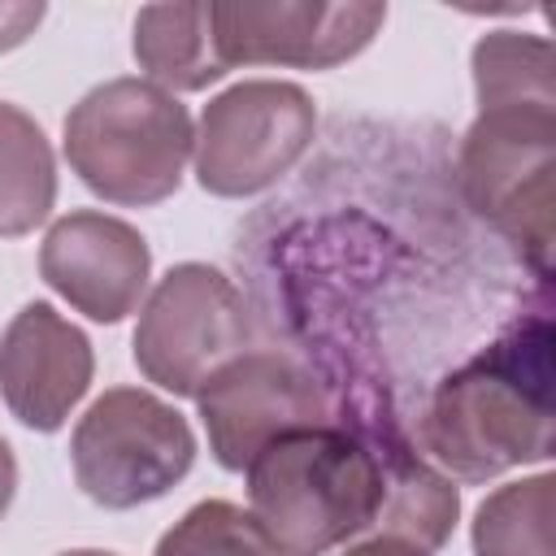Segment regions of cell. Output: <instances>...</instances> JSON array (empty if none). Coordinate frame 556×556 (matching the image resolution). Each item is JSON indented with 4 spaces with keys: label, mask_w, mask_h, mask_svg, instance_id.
Segmentation results:
<instances>
[{
    "label": "cell",
    "mask_w": 556,
    "mask_h": 556,
    "mask_svg": "<svg viewBox=\"0 0 556 556\" xmlns=\"http://www.w3.org/2000/svg\"><path fill=\"white\" fill-rule=\"evenodd\" d=\"M195 404L208 452L230 473H243L278 434L330 421V404L313 374L278 352H239L195 391Z\"/></svg>",
    "instance_id": "9c48e42d"
},
{
    "label": "cell",
    "mask_w": 556,
    "mask_h": 556,
    "mask_svg": "<svg viewBox=\"0 0 556 556\" xmlns=\"http://www.w3.org/2000/svg\"><path fill=\"white\" fill-rule=\"evenodd\" d=\"M13 495H17V456H13V447H9V439L0 434V517L9 513V504H13Z\"/></svg>",
    "instance_id": "d6986e66"
},
{
    "label": "cell",
    "mask_w": 556,
    "mask_h": 556,
    "mask_svg": "<svg viewBox=\"0 0 556 556\" xmlns=\"http://www.w3.org/2000/svg\"><path fill=\"white\" fill-rule=\"evenodd\" d=\"M91 374V339L48 300L22 304L0 334V400L26 430H61L87 395Z\"/></svg>",
    "instance_id": "8fae6325"
},
{
    "label": "cell",
    "mask_w": 556,
    "mask_h": 556,
    "mask_svg": "<svg viewBox=\"0 0 556 556\" xmlns=\"http://www.w3.org/2000/svg\"><path fill=\"white\" fill-rule=\"evenodd\" d=\"M226 74L235 65L334 70L361 56L387 22L378 0H208Z\"/></svg>",
    "instance_id": "ba28073f"
},
{
    "label": "cell",
    "mask_w": 556,
    "mask_h": 556,
    "mask_svg": "<svg viewBox=\"0 0 556 556\" xmlns=\"http://www.w3.org/2000/svg\"><path fill=\"white\" fill-rule=\"evenodd\" d=\"M317 135V104L300 83L243 78L200 109L195 182L208 195L243 200L274 187L308 152Z\"/></svg>",
    "instance_id": "8992f818"
},
{
    "label": "cell",
    "mask_w": 556,
    "mask_h": 556,
    "mask_svg": "<svg viewBox=\"0 0 556 556\" xmlns=\"http://www.w3.org/2000/svg\"><path fill=\"white\" fill-rule=\"evenodd\" d=\"M56 556H117V552H104V547H74V552H56Z\"/></svg>",
    "instance_id": "ffe728a7"
},
{
    "label": "cell",
    "mask_w": 556,
    "mask_h": 556,
    "mask_svg": "<svg viewBox=\"0 0 556 556\" xmlns=\"http://www.w3.org/2000/svg\"><path fill=\"white\" fill-rule=\"evenodd\" d=\"M252 334L248 304L239 287L204 265H169L165 278L148 291L130 356L148 382L169 395H195L222 365H230Z\"/></svg>",
    "instance_id": "52a82bcc"
},
{
    "label": "cell",
    "mask_w": 556,
    "mask_h": 556,
    "mask_svg": "<svg viewBox=\"0 0 556 556\" xmlns=\"http://www.w3.org/2000/svg\"><path fill=\"white\" fill-rule=\"evenodd\" d=\"M152 556H282V552L248 508L230 500H200L156 539Z\"/></svg>",
    "instance_id": "2e32d148"
},
{
    "label": "cell",
    "mask_w": 556,
    "mask_h": 556,
    "mask_svg": "<svg viewBox=\"0 0 556 556\" xmlns=\"http://www.w3.org/2000/svg\"><path fill=\"white\" fill-rule=\"evenodd\" d=\"M43 13L48 9L39 0H0V52L22 48L35 35V26L43 22Z\"/></svg>",
    "instance_id": "e0dca14e"
},
{
    "label": "cell",
    "mask_w": 556,
    "mask_h": 556,
    "mask_svg": "<svg viewBox=\"0 0 556 556\" xmlns=\"http://www.w3.org/2000/svg\"><path fill=\"white\" fill-rule=\"evenodd\" d=\"M552 473L495 486L473 513V556H556L552 552Z\"/></svg>",
    "instance_id": "9a60e30c"
},
{
    "label": "cell",
    "mask_w": 556,
    "mask_h": 556,
    "mask_svg": "<svg viewBox=\"0 0 556 556\" xmlns=\"http://www.w3.org/2000/svg\"><path fill=\"white\" fill-rule=\"evenodd\" d=\"M61 148L91 195L122 208H148L182 187L195 126L187 104L165 87L148 78H109L65 113Z\"/></svg>",
    "instance_id": "277c9868"
},
{
    "label": "cell",
    "mask_w": 556,
    "mask_h": 556,
    "mask_svg": "<svg viewBox=\"0 0 556 556\" xmlns=\"http://www.w3.org/2000/svg\"><path fill=\"white\" fill-rule=\"evenodd\" d=\"M339 556H430V552H426V547H417V543L391 539V534H374V539H365V543L343 547Z\"/></svg>",
    "instance_id": "ac0fdd59"
},
{
    "label": "cell",
    "mask_w": 556,
    "mask_h": 556,
    "mask_svg": "<svg viewBox=\"0 0 556 556\" xmlns=\"http://www.w3.org/2000/svg\"><path fill=\"white\" fill-rule=\"evenodd\" d=\"M552 43L521 30H486L473 43L478 117L460 143V191L513 252L547 278L556 208V78Z\"/></svg>",
    "instance_id": "6da1fadb"
},
{
    "label": "cell",
    "mask_w": 556,
    "mask_h": 556,
    "mask_svg": "<svg viewBox=\"0 0 556 556\" xmlns=\"http://www.w3.org/2000/svg\"><path fill=\"white\" fill-rule=\"evenodd\" d=\"M56 204V156L43 126L0 100V239H22Z\"/></svg>",
    "instance_id": "4fadbf2b"
},
{
    "label": "cell",
    "mask_w": 556,
    "mask_h": 556,
    "mask_svg": "<svg viewBox=\"0 0 556 556\" xmlns=\"http://www.w3.org/2000/svg\"><path fill=\"white\" fill-rule=\"evenodd\" d=\"M39 278L83 317L117 326L148 295L152 248L130 222L100 208H74L48 226Z\"/></svg>",
    "instance_id": "30bf717a"
},
{
    "label": "cell",
    "mask_w": 556,
    "mask_h": 556,
    "mask_svg": "<svg viewBox=\"0 0 556 556\" xmlns=\"http://www.w3.org/2000/svg\"><path fill=\"white\" fill-rule=\"evenodd\" d=\"M135 61L148 83L178 91H204L208 83L226 78L217 56L208 4H143L135 13Z\"/></svg>",
    "instance_id": "7c38bea8"
},
{
    "label": "cell",
    "mask_w": 556,
    "mask_h": 556,
    "mask_svg": "<svg viewBox=\"0 0 556 556\" xmlns=\"http://www.w3.org/2000/svg\"><path fill=\"white\" fill-rule=\"evenodd\" d=\"M243 473L248 513L282 556H326L374 530L387 491L378 452L334 421L278 434Z\"/></svg>",
    "instance_id": "3957f363"
},
{
    "label": "cell",
    "mask_w": 556,
    "mask_h": 556,
    "mask_svg": "<svg viewBox=\"0 0 556 556\" xmlns=\"http://www.w3.org/2000/svg\"><path fill=\"white\" fill-rule=\"evenodd\" d=\"M382 478H387V491L374 521L378 534L439 552L452 539L460 517V491L452 486V478L417 456H391L382 465Z\"/></svg>",
    "instance_id": "5bb4252c"
},
{
    "label": "cell",
    "mask_w": 556,
    "mask_h": 556,
    "mask_svg": "<svg viewBox=\"0 0 556 556\" xmlns=\"http://www.w3.org/2000/svg\"><path fill=\"white\" fill-rule=\"evenodd\" d=\"M78 491L113 513L169 495L195 465L191 421L143 387H109L70 434Z\"/></svg>",
    "instance_id": "5b68a950"
},
{
    "label": "cell",
    "mask_w": 556,
    "mask_h": 556,
    "mask_svg": "<svg viewBox=\"0 0 556 556\" xmlns=\"http://www.w3.org/2000/svg\"><path fill=\"white\" fill-rule=\"evenodd\" d=\"M417 439L460 482L547 460L556 443L552 326L534 317L447 374L421 413Z\"/></svg>",
    "instance_id": "7a4b0ae2"
}]
</instances>
